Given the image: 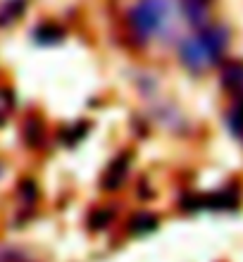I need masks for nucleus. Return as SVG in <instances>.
<instances>
[{"label":"nucleus","mask_w":243,"mask_h":262,"mask_svg":"<svg viewBox=\"0 0 243 262\" xmlns=\"http://www.w3.org/2000/svg\"><path fill=\"white\" fill-rule=\"evenodd\" d=\"M107 220H110V212H98V217H93V220H91V227L100 229V227H105V224H107Z\"/></svg>","instance_id":"10"},{"label":"nucleus","mask_w":243,"mask_h":262,"mask_svg":"<svg viewBox=\"0 0 243 262\" xmlns=\"http://www.w3.org/2000/svg\"><path fill=\"white\" fill-rule=\"evenodd\" d=\"M224 86L238 96H243V64H231V67L224 69V76H222Z\"/></svg>","instance_id":"3"},{"label":"nucleus","mask_w":243,"mask_h":262,"mask_svg":"<svg viewBox=\"0 0 243 262\" xmlns=\"http://www.w3.org/2000/svg\"><path fill=\"white\" fill-rule=\"evenodd\" d=\"M227 31L222 27H212L205 29L195 38H188V41L181 43V60L188 69L193 72H201L208 64H212L217 57L224 53V46H227Z\"/></svg>","instance_id":"1"},{"label":"nucleus","mask_w":243,"mask_h":262,"mask_svg":"<svg viewBox=\"0 0 243 262\" xmlns=\"http://www.w3.org/2000/svg\"><path fill=\"white\" fill-rule=\"evenodd\" d=\"M155 227H158V222H155L153 214H141V217H136V220L131 222V229L136 234H148V231H153Z\"/></svg>","instance_id":"7"},{"label":"nucleus","mask_w":243,"mask_h":262,"mask_svg":"<svg viewBox=\"0 0 243 262\" xmlns=\"http://www.w3.org/2000/svg\"><path fill=\"white\" fill-rule=\"evenodd\" d=\"M21 12H24V0H10V3L0 7V24H10Z\"/></svg>","instance_id":"6"},{"label":"nucleus","mask_w":243,"mask_h":262,"mask_svg":"<svg viewBox=\"0 0 243 262\" xmlns=\"http://www.w3.org/2000/svg\"><path fill=\"white\" fill-rule=\"evenodd\" d=\"M174 19V7L169 0H141L131 10V27L143 38L165 34Z\"/></svg>","instance_id":"2"},{"label":"nucleus","mask_w":243,"mask_h":262,"mask_svg":"<svg viewBox=\"0 0 243 262\" xmlns=\"http://www.w3.org/2000/svg\"><path fill=\"white\" fill-rule=\"evenodd\" d=\"M126 167H129V160L119 158L115 165L110 167V172H107V177H105V188H117L122 181H124V174H126Z\"/></svg>","instance_id":"5"},{"label":"nucleus","mask_w":243,"mask_h":262,"mask_svg":"<svg viewBox=\"0 0 243 262\" xmlns=\"http://www.w3.org/2000/svg\"><path fill=\"white\" fill-rule=\"evenodd\" d=\"M181 7L193 24H203L205 12H208V0H181Z\"/></svg>","instance_id":"4"},{"label":"nucleus","mask_w":243,"mask_h":262,"mask_svg":"<svg viewBox=\"0 0 243 262\" xmlns=\"http://www.w3.org/2000/svg\"><path fill=\"white\" fill-rule=\"evenodd\" d=\"M36 38L41 43H55L62 38V31L55 27H46V29H41V31H36Z\"/></svg>","instance_id":"8"},{"label":"nucleus","mask_w":243,"mask_h":262,"mask_svg":"<svg viewBox=\"0 0 243 262\" xmlns=\"http://www.w3.org/2000/svg\"><path fill=\"white\" fill-rule=\"evenodd\" d=\"M229 124H231V129L236 131V134H243V105H238L236 110L231 112Z\"/></svg>","instance_id":"9"}]
</instances>
